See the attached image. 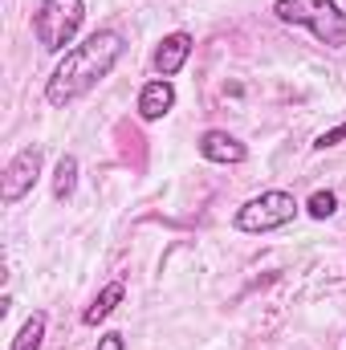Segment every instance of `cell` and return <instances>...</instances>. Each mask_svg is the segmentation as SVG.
<instances>
[{
	"mask_svg": "<svg viewBox=\"0 0 346 350\" xmlns=\"http://www.w3.org/2000/svg\"><path fill=\"white\" fill-rule=\"evenodd\" d=\"M122 53H127V37H122L118 29H94L86 41H78V45L57 62V70L49 74V82H45V102L57 106V110L74 106L78 98H86L90 90L102 86V82L114 74V66L122 62Z\"/></svg>",
	"mask_w": 346,
	"mask_h": 350,
	"instance_id": "obj_1",
	"label": "cell"
},
{
	"mask_svg": "<svg viewBox=\"0 0 346 350\" xmlns=\"http://www.w3.org/2000/svg\"><path fill=\"white\" fill-rule=\"evenodd\" d=\"M273 16L310 29L326 49H346V8L338 0H273Z\"/></svg>",
	"mask_w": 346,
	"mask_h": 350,
	"instance_id": "obj_2",
	"label": "cell"
},
{
	"mask_svg": "<svg viewBox=\"0 0 346 350\" xmlns=\"http://www.w3.org/2000/svg\"><path fill=\"white\" fill-rule=\"evenodd\" d=\"M86 21V0H41L33 12V37L45 53H70L74 37L82 33Z\"/></svg>",
	"mask_w": 346,
	"mask_h": 350,
	"instance_id": "obj_3",
	"label": "cell"
},
{
	"mask_svg": "<svg viewBox=\"0 0 346 350\" xmlns=\"http://www.w3.org/2000/svg\"><path fill=\"white\" fill-rule=\"evenodd\" d=\"M297 212H302V204L293 200V191L273 187V191H261V196L245 200V204L237 208L232 228H237V232H249V237H265V232H277V228L293 224Z\"/></svg>",
	"mask_w": 346,
	"mask_h": 350,
	"instance_id": "obj_4",
	"label": "cell"
},
{
	"mask_svg": "<svg viewBox=\"0 0 346 350\" xmlns=\"http://www.w3.org/2000/svg\"><path fill=\"white\" fill-rule=\"evenodd\" d=\"M41 163H45L41 143H29V147H21V151L8 159V167H4V175H0V204H4V208L21 204V200L37 187V179H41Z\"/></svg>",
	"mask_w": 346,
	"mask_h": 350,
	"instance_id": "obj_5",
	"label": "cell"
},
{
	"mask_svg": "<svg viewBox=\"0 0 346 350\" xmlns=\"http://www.w3.org/2000/svg\"><path fill=\"white\" fill-rule=\"evenodd\" d=\"M191 49H196V41H191V33H168L159 45H155V57H151V66H155V74L159 78H175L183 66H187V57H191Z\"/></svg>",
	"mask_w": 346,
	"mask_h": 350,
	"instance_id": "obj_6",
	"label": "cell"
},
{
	"mask_svg": "<svg viewBox=\"0 0 346 350\" xmlns=\"http://www.w3.org/2000/svg\"><path fill=\"white\" fill-rule=\"evenodd\" d=\"M135 110H139V118H143V122H159V118H168V114L175 110V86H172V78H151L147 86L139 90Z\"/></svg>",
	"mask_w": 346,
	"mask_h": 350,
	"instance_id": "obj_7",
	"label": "cell"
},
{
	"mask_svg": "<svg viewBox=\"0 0 346 350\" xmlns=\"http://www.w3.org/2000/svg\"><path fill=\"white\" fill-rule=\"evenodd\" d=\"M196 147H200V155H204L208 163H224V167L249 159V147H245L237 135H228V131H204Z\"/></svg>",
	"mask_w": 346,
	"mask_h": 350,
	"instance_id": "obj_8",
	"label": "cell"
},
{
	"mask_svg": "<svg viewBox=\"0 0 346 350\" xmlns=\"http://www.w3.org/2000/svg\"><path fill=\"white\" fill-rule=\"evenodd\" d=\"M122 297H127V285H122V281L102 285V289H98V297L82 310V326H98V322H106V318L122 306Z\"/></svg>",
	"mask_w": 346,
	"mask_h": 350,
	"instance_id": "obj_9",
	"label": "cell"
},
{
	"mask_svg": "<svg viewBox=\"0 0 346 350\" xmlns=\"http://www.w3.org/2000/svg\"><path fill=\"white\" fill-rule=\"evenodd\" d=\"M45 326H49L45 310H33V314L21 322V330H16V338L8 342V350H41V342H45Z\"/></svg>",
	"mask_w": 346,
	"mask_h": 350,
	"instance_id": "obj_10",
	"label": "cell"
},
{
	"mask_svg": "<svg viewBox=\"0 0 346 350\" xmlns=\"http://www.w3.org/2000/svg\"><path fill=\"white\" fill-rule=\"evenodd\" d=\"M74 191H78V155H62L57 172H53V200L66 204Z\"/></svg>",
	"mask_w": 346,
	"mask_h": 350,
	"instance_id": "obj_11",
	"label": "cell"
},
{
	"mask_svg": "<svg viewBox=\"0 0 346 350\" xmlns=\"http://www.w3.org/2000/svg\"><path fill=\"white\" fill-rule=\"evenodd\" d=\"M334 212H338V196L330 187H322V191H314L306 200V216H314V220H330Z\"/></svg>",
	"mask_w": 346,
	"mask_h": 350,
	"instance_id": "obj_12",
	"label": "cell"
},
{
	"mask_svg": "<svg viewBox=\"0 0 346 350\" xmlns=\"http://www.w3.org/2000/svg\"><path fill=\"white\" fill-rule=\"evenodd\" d=\"M338 143H346V122L330 126V131H322V135L314 139V151H330V147H338Z\"/></svg>",
	"mask_w": 346,
	"mask_h": 350,
	"instance_id": "obj_13",
	"label": "cell"
},
{
	"mask_svg": "<svg viewBox=\"0 0 346 350\" xmlns=\"http://www.w3.org/2000/svg\"><path fill=\"white\" fill-rule=\"evenodd\" d=\"M94 350H127V338L118 334V330H106L102 338H98V347Z\"/></svg>",
	"mask_w": 346,
	"mask_h": 350,
	"instance_id": "obj_14",
	"label": "cell"
}]
</instances>
